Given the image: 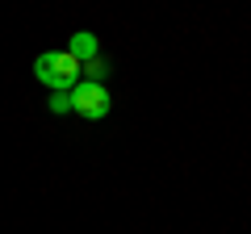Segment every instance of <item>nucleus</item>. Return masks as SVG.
Instances as JSON below:
<instances>
[{
  "mask_svg": "<svg viewBox=\"0 0 251 234\" xmlns=\"http://www.w3.org/2000/svg\"><path fill=\"white\" fill-rule=\"evenodd\" d=\"M72 109H75L80 117H88V121L109 117V109H113L109 88H105V84H88V80H80V84L72 88Z\"/></svg>",
  "mask_w": 251,
  "mask_h": 234,
  "instance_id": "2",
  "label": "nucleus"
},
{
  "mask_svg": "<svg viewBox=\"0 0 251 234\" xmlns=\"http://www.w3.org/2000/svg\"><path fill=\"white\" fill-rule=\"evenodd\" d=\"M67 54H72L75 63H88V59H97V54H100L97 34H88V29H75V34H72V42H67Z\"/></svg>",
  "mask_w": 251,
  "mask_h": 234,
  "instance_id": "3",
  "label": "nucleus"
},
{
  "mask_svg": "<svg viewBox=\"0 0 251 234\" xmlns=\"http://www.w3.org/2000/svg\"><path fill=\"white\" fill-rule=\"evenodd\" d=\"M109 59L105 54H97V59H88V63H80V80H88V84H105L109 80Z\"/></svg>",
  "mask_w": 251,
  "mask_h": 234,
  "instance_id": "4",
  "label": "nucleus"
},
{
  "mask_svg": "<svg viewBox=\"0 0 251 234\" xmlns=\"http://www.w3.org/2000/svg\"><path fill=\"white\" fill-rule=\"evenodd\" d=\"M34 75L50 92H72L75 84H80V63H75L67 50H42L34 59Z\"/></svg>",
  "mask_w": 251,
  "mask_h": 234,
  "instance_id": "1",
  "label": "nucleus"
},
{
  "mask_svg": "<svg viewBox=\"0 0 251 234\" xmlns=\"http://www.w3.org/2000/svg\"><path fill=\"white\" fill-rule=\"evenodd\" d=\"M50 113H72V92H50Z\"/></svg>",
  "mask_w": 251,
  "mask_h": 234,
  "instance_id": "5",
  "label": "nucleus"
}]
</instances>
